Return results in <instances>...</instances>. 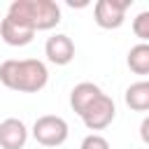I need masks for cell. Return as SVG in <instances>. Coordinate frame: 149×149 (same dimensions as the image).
Segmentation results:
<instances>
[{"instance_id": "cell-2", "label": "cell", "mask_w": 149, "mask_h": 149, "mask_svg": "<svg viewBox=\"0 0 149 149\" xmlns=\"http://www.w3.org/2000/svg\"><path fill=\"white\" fill-rule=\"evenodd\" d=\"M7 14L19 19L35 33L51 30L61 23V7L54 0H12Z\"/></svg>"}, {"instance_id": "cell-8", "label": "cell", "mask_w": 149, "mask_h": 149, "mask_svg": "<svg viewBox=\"0 0 149 149\" xmlns=\"http://www.w3.org/2000/svg\"><path fill=\"white\" fill-rule=\"evenodd\" d=\"M28 142V128L21 119H5L0 123V149H23Z\"/></svg>"}, {"instance_id": "cell-11", "label": "cell", "mask_w": 149, "mask_h": 149, "mask_svg": "<svg viewBox=\"0 0 149 149\" xmlns=\"http://www.w3.org/2000/svg\"><path fill=\"white\" fill-rule=\"evenodd\" d=\"M126 63H128L130 72H135V74H149V44L140 42V44L130 47V51L126 56Z\"/></svg>"}, {"instance_id": "cell-6", "label": "cell", "mask_w": 149, "mask_h": 149, "mask_svg": "<svg viewBox=\"0 0 149 149\" xmlns=\"http://www.w3.org/2000/svg\"><path fill=\"white\" fill-rule=\"evenodd\" d=\"M0 37H2V42L9 44V47H26V44L33 42L35 30L28 28L26 23H21L19 19H14V16L7 14V16L0 21Z\"/></svg>"}, {"instance_id": "cell-3", "label": "cell", "mask_w": 149, "mask_h": 149, "mask_svg": "<svg viewBox=\"0 0 149 149\" xmlns=\"http://www.w3.org/2000/svg\"><path fill=\"white\" fill-rule=\"evenodd\" d=\"M70 135L68 121L56 114H44L33 123V137L42 147H61Z\"/></svg>"}, {"instance_id": "cell-9", "label": "cell", "mask_w": 149, "mask_h": 149, "mask_svg": "<svg viewBox=\"0 0 149 149\" xmlns=\"http://www.w3.org/2000/svg\"><path fill=\"white\" fill-rule=\"evenodd\" d=\"M100 95H102V88H100L98 84H93V81H81V84H77V86L70 91V107L81 116Z\"/></svg>"}, {"instance_id": "cell-12", "label": "cell", "mask_w": 149, "mask_h": 149, "mask_svg": "<svg viewBox=\"0 0 149 149\" xmlns=\"http://www.w3.org/2000/svg\"><path fill=\"white\" fill-rule=\"evenodd\" d=\"M133 33H135V37H137L140 42L149 44V9L140 12V14L133 19Z\"/></svg>"}, {"instance_id": "cell-14", "label": "cell", "mask_w": 149, "mask_h": 149, "mask_svg": "<svg viewBox=\"0 0 149 149\" xmlns=\"http://www.w3.org/2000/svg\"><path fill=\"white\" fill-rule=\"evenodd\" d=\"M140 137H142V142L149 147V114L142 119V123H140Z\"/></svg>"}, {"instance_id": "cell-1", "label": "cell", "mask_w": 149, "mask_h": 149, "mask_svg": "<svg viewBox=\"0 0 149 149\" xmlns=\"http://www.w3.org/2000/svg\"><path fill=\"white\" fill-rule=\"evenodd\" d=\"M0 81L19 93H37L49 81V70L37 58H9L0 65Z\"/></svg>"}, {"instance_id": "cell-13", "label": "cell", "mask_w": 149, "mask_h": 149, "mask_svg": "<svg viewBox=\"0 0 149 149\" xmlns=\"http://www.w3.org/2000/svg\"><path fill=\"white\" fill-rule=\"evenodd\" d=\"M79 149H112V147H109V142H107L102 135L91 133V135H86V137L81 140V147H79Z\"/></svg>"}, {"instance_id": "cell-10", "label": "cell", "mask_w": 149, "mask_h": 149, "mask_svg": "<svg viewBox=\"0 0 149 149\" xmlns=\"http://www.w3.org/2000/svg\"><path fill=\"white\" fill-rule=\"evenodd\" d=\"M123 100L133 112H149V79L130 84L123 93Z\"/></svg>"}, {"instance_id": "cell-5", "label": "cell", "mask_w": 149, "mask_h": 149, "mask_svg": "<svg viewBox=\"0 0 149 149\" xmlns=\"http://www.w3.org/2000/svg\"><path fill=\"white\" fill-rule=\"evenodd\" d=\"M114 116H116L114 100H112L107 93H102V95L81 114V121H84V126H86L88 130H102V128H107V126L114 121Z\"/></svg>"}, {"instance_id": "cell-4", "label": "cell", "mask_w": 149, "mask_h": 149, "mask_svg": "<svg viewBox=\"0 0 149 149\" xmlns=\"http://www.w3.org/2000/svg\"><path fill=\"white\" fill-rule=\"evenodd\" d=\"M128 7H130V0H98L93 7V21L105 30L121 28L126 21Z\"/></svg>"}, {"instance_id": "cell-7", "label": "cell", "mask_w": 149, "mask_h": 149, "mask_svg": "<svg viewBox=\"0 0 149 149\" xmlns=\"http://www.w3.org/2000/svg\"><path fill=\"white\" fill-rule=\"evenodd\" d=\"M44 56L49 58V63L54 65H68L74 58V42L65 35V33H56L47 40L44 44Z\"/></svg>"}]
</instances>
